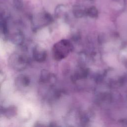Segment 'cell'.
Returning <instances> with one entry per match:
<instances>
[{"label":"cell","mask_w":127,"mask_h":127,"mask_svg":"<svg viewBox=\"0 0 127 127\" xmlns=\"http://www.w3.org/2000/svg\"><path fill=\"white\" fill-rule=\"evenodd\" d=\"M10 62L13 68L16 70H21L26 66V62L25 59L21 55L14 54L11 56Z\"/></svg>","instance_id":"obj_2"},{"label":"cell","mask_w":127,"mask_h":127,"mask_svg":"<svg viewBox=\"0 0 127 127\" xmlns=\"http://www.w3.org/2000/svg\"><path fill=\"white\" fill-rule=\"evenodd\" d=\"M72 49L73 46L69 41L67 40H62L53 46V57L56 60H61L64 58Z\"/></svg>","instance_id":"obj_1"},{"label":"cell","mask_w":127,"mask_h":127,"mask_svg":"<svg viewBox=\"0 0 127 127\" xmlns=\"http://www.w3.org/2000/svg\"><path fill=\"white\" fill-rule=\"evenodd\" d=\"M33 56L34 60L38 62H44L47 58V53L39 46H36L33 49Z\"/></svg>","instance_id":"obj_3"},{"label":"cell","mask_w":127,"mask_h":127,"mask_svg":"<svg viewBox=\"0 0 127 127\" xmlns=\"http://www.w3.org/2000/svg\"><path fill=\"white\" fill-rule=\"evenodd\" d=\"M86 14L90 17L95 18L97 17L98 12L97 9L95 7L92 6L87 10L86 11Z\"/></svg>","instance_id":"obj_6"},{"label":"cell","mask_w":127,"mask_h":127,"mask_svg":"<svg viewBox=\"0 0 127 127\" xmlns=\"http://www.w3.org/2000/svg\"><path fill=\"white\" fill-rule=\"evenodd\" d=\"M73 13L75 17H81L86 13V11L79 6H75L73 9Z\"/></svg>","instance_id":"obj_5"},{"label":"cell","mask_w":127,"mask_h":127,"mask_svg":"<svg viewBox=\"0 0 127 127\" xmlns=\"http://www.w3.org/2000/svg\"><path fill=\"white\" fill-rule=\"evenodd\" d=\"M51 76L50 72L47 70L44 69L42 71L40 76V80L42 82H47L51 79Z\"/></svg>","instance_id":"obj_4"},{"label":"cell","mask_w":127,"mask_h":127,"mask_svg":"<svg viewBox=\"0 0 127 127\" xmlns=\"http://www.w3.org/2000/svg\"></svg>","instance_id":"obj_7"}]
</instances>
